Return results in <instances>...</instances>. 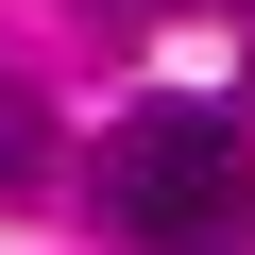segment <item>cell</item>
Returning a JSON list of instances; mask_svg holds the SVG:
<instances>
[{
    "label": "cell",
    "mask_w": 255,
    "mask_h": 255,
    "mask_svg": "<svg viewBox=\"0 0 255 255\" xmlns=\"http://www.w3.org/2000/svg\"><path fill=\"white\" fill-rule=\"evenodd\" d=\"M34 153H51V136H34V102H0V187H34Z\"/></svg>",
    "instance_id": "2"
},
{
    "label": "cell",
    "mask_w": 255,
    "mask_h": 255,
    "mask_svg": "<svg viewBox=\"0 0 255 255\" xmlns=\"http://www.w3.org/2000/svg\"><path fill=\"white\" fill-rule=\"evenodd\" d=\"M85 17H136V0H85Z\"/></svg>",
    "instance_id": "3"
},
{
    "label": "cell",
    "mask_w": 255,
    "mask_h": 255,
    "mask_svg": "<svg viewBox=\"0 0 255 255\" xmlns=\"http://www.w3.org/2000/svg\"><path fill=\"white\" fill-rule=\"evenodd\" d=\"M102 187H119V238L136 255H255V153H238L221 102H136L119 153H102Z\"/></svg>",
    "instance_id": "1"
}]
</instances>
